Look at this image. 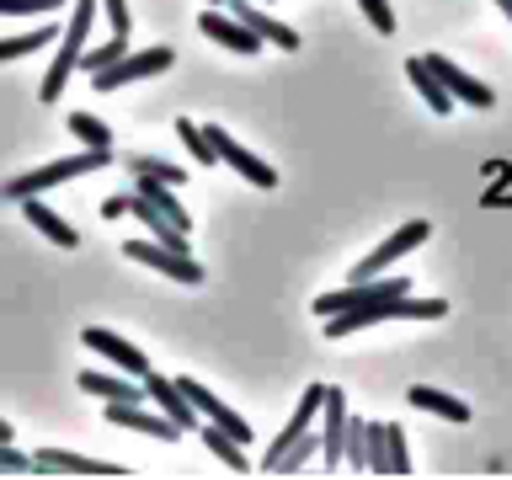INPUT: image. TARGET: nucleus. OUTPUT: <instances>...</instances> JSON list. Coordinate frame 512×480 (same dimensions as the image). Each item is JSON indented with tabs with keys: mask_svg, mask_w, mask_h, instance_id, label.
<instances>
[{
	"mask_svg": "<svg viewBox=\"0 0 512 480\" xmlns=\"http://www.w3.org/2000/svg\"><path fill=\"white\" fill-rule=\"evenodd\" d=\"M448 304L443 299H411V294H395V299H374V304H358V310H342V315H326V336L342 342V336L363 331V326H384V320H443Z\"/></svg>",
	"mask_w": 512,
	"mask_h": 480,
	"instance_id": "1",
	"label": "nucleus"
},
{
	"mask_svg": "<svg viewBox=\"0 0 512 480\" xmlns=\"http://www.w3.org/2000/svg\"><path fill=\"white\" fill-rule=\"evenodd\" d=\"M112 166V150H91L86 144V155H64V160H43L38 171H27V176H11L6 187H0V198H38V192L48 187H59V182H75V176H86V171H102Z\"/></svg>",
	"mask_w": 512,
	"mask_h": 480,
	"instance_id": "2",
	"label": "nucleus"
},
{
	"mask_svg": "<svg viewBox=\"0 0 512 480\" xmlns=\"http://www.w3.org/2000/svg\"><path fill=\"white\" fill-rule=\"evenodd\" d=\"M91 27H96V0H75L70 22H64V43H59V54H54V64H48V75H43L38 102H59V96H64V86H70L75 59H80V48H86V32Z\"/></svg>",
	"mask_w": 512,
	"mask_h": 480,
	"instance_id": "3",
	"label": "nucleus"
},
{
	"mask_svg": "<svg viewBox=\"0 0 512 480\" xmlns=\"http://www.w3.org/2000/svg\"><path fill=\"white\" fill-rule=\"evenodd\" d=\"M395 294H411V278H352L336 294H320L315 315H342V310H358V304H374V299H395Z\"/></svg>",
	"mask_w": 512,
	"mask_h": 480,
	"instance_id": "4",
	"label": "nucleus"
},
{
	"mask_svg": "<svg viewBox=\"0 0 512 480\" xmlns=\"http://www.w3.org/2000/svg\"><path fill=\"white\" fill-rule=\"evenodd\" d=\"M171 48L160 43V48H139V54H123V59H112L107 70H96L91 75V86L96 91H118V86H128V80H150V75H160V70H171Z\"/></svg>",
	"mask_w": 512,
	"mask_h": 480,
	"instance_id": "5",
	"label": "nucleus"
},
{
	"mask_svg": "<svg viewBox=\"0 0 512 480\" xmlns=\"http://www.w3.org/2000/svg\"><path fill=\"white\" fill-rule=\"evenodd\" d=\"M123 256H128V262H144V267H155L160 278H171V283H203V267L192 262L187 251H171V246H160V240H123Z\"/></svg>",
	"mask_w": 512,
	"mask_h": 480,
	"instance_id": "6",
	"label": "nucleus"
},
{
	"mask_svg": "<svg viewBox=\"0 0 512 480\" xmlns=\"http://www.w3.org/2000/svg\"><path fill=\"white\" fill-rule=\"evenodd\" d=\"M203 134H208V144H214V155H219V160H224V166H230V171H240V176H246L251 187H278V171H272L262 155H251L246 144H235V139H230V128L208 123Z\"/></svg>",
	"mask_w": 512,
	"mask_h": 480,
	"instance_id": "7",
	"label": "nucleus"
},
{
	"mask_svg": "<svg viewBox=\"0 0 512 480\" xmlns=\"http://www.w3.org/2000/svg\"><path fill=\"white\" fill-rule=\"evenodd\" d=\"M342 438H347V395L326 384V395H320V464L331 475H342Z\"/></svg>",
	"mask_w": 512,
	"mask_h": 480,
	"instance_id": "8",
	"label": "nucleus"
},
{
	"mask_svg": "<svg viewBox=\"0 0 512 480\" xmlns=\"http://www.w3.org/2000/svg\"><path fill=\"white\" fill-rule=\"evenodd\" d=\"M368 475H411L406 427H400V422H374V443H368Z\"/></svg>",
	"mask_w": 512,
	"mask_h": 480,
	"instance_id": "9",
	"label": "nucleus"
},
{
	"mask_svg": "<svg viewBox=\"0 0 512 480\" xmlns=\"http://www.w3.org/2000/svg\"><path fill=\"white\" fill-rule=\"evenodd\" d=\"M176 384H182V395L192 400V411H198L203 422H214L219 432H230L235 443H251V422H246L240 411H230V406H224V400H219L214 390H203L198 379H176Z\"/></svg>",
	"mask_w": 512,
	"mask_h": 480,
	"instance_id": "10",
	"label": "nucleus"
},
{
	"mask_svg": "<svg viewBox=\"0 0 512 480\" xmlns=\"http://www.w3.org/2000/svg\"><path fill=\"white\" fill-rule=\"evenodd\" d=\"M422 64L432 75H438V86L454 96V102H470V107H491L496 102V91L491 86H480V80L470 75V70H459L454 59H443V54H422Z\"/></svg>",
	"mask_w": 512,
	"mask_h": 480,
	"instance_id": "11",
	"label": "nucleus"
},
{
	"mask_svg": "<svg viewBox=\"0 0 512 480\" xmlns=\"http://www.w3.org/2000/svg\"><path fill=\"white\" fill-rule=\"evenodd\" d=\"M427 235H432V224H427V219H411V224H400V230H395L390 240H384L379 251H368V256H363L352 278H379L384 267H390V262H400V256H406V251H416V246H422Z\"/></svg>",
	"mask_w": 512,
	"mask_h": 480,
	"instance_id": "12",
	"label": "nucleus"
},
{
	"mask_svg": "<svg viewBox=\"0 0 512 480\" xmlns=\"http://www.w3.org/2000/svg\"><path fill=\"white\" fill-rule=\"evenodd\" d=\"M144 400H155L160 416H171V422L182 427V432H192V427L203 422V416L192 411V400L182 395V384L166 379V374H155V368H144Z\"/></svg>",
	"mask_w": 512,
	"mask_h": 480,
	"instance_id": "13",
	"label": "nucleus"
},
{
	"mask_svg": "<svg viewBox=\"0 0 512 480\" xmlns=\"http://www.w3.org/2000/svg\"><path fill=\"white\" fill-rule=\"evenodd\" d=\"M80 342H86L91 352H102V358L112 363V368H123V374H134V379H144V368H150V358L134 347V342H123V336H112L107 326H86L80 331Z\"/></svg>",
	"mask_w": 512,
	"mask_h": 480,
	"instance_id": "14",
	"label": "nucleus"
},
{
	"mask_svg": "<svg viewBox=\"0 0 512 480\" xmlns=\"http://www.w3.org/2000/svg\"><path fill=\"white\" fill-rule=\"evenodd\" d=\"M198 27H203L208 43H224L230 54H256V48H262V38H256L246 22H235V16L219 11V6H208V11L198 16Z\"/></svg>",
	"mask_w": 512,
	"mask_h": 480,
	"instance_id": "15",
	"label": "nucleus"
},
{
	"mask_svg": "<svg viewBox=\"0 0 512 480\" xmlns=\"http://www.w3.org/2000/svg\"><path fill=\"white\" fill-rule=\"evenodd\" d=\"M107 422L112 427H134V432H150V438H182V427L171 422V416H160V411H144V400H107Z\"/></svg>",
	"mask_w": 512,
	"mask_h": 480,
	"instance_id": "16",
	"label": "nucleus"
},
{
	"mask_svg": "<svg viewBox=\"0 0 512 480\" xmlns=\"http://www.w3.org/2000/svg\"><path fill=\"white\" fill-rule=\"evenodd\" d=\"M32 470H38V475H123V464L64 454V448H38V454H32Z\"/></svg>",
	"mask_w": 512,
	"mask_h": 480,
	"instance_id": "17",
	"label": "nucleus"
},
{
	"mask_svg": "<svg viewBox=\"0 0 512 480\" xmlns=\"http://www.w3.org/2000/svg\"><path fill=\"white\" fill-rule=\"evenodd\" d=\"M320 395H326V384H310V390L299 395V411L288 416V427L278 432V438H272V448H267V454H262V470H267V464H272V459L283 454V448H294V443L304 438V432L315 427V416H320Z\"/></svg>",
	"mask_w": 512,
	"mask_h": 480,
	"instance_id": "18",
	"label": "nucleus"
},
{
	"mask_svg": "<svg viewBox=\"0 0 512 480\" xmlns=\"http://www.w3.org/2000/svg\"><path fill=\"white\" fill-rule=\"evenodd\" d=\"M224 6H230L235 22H246L262 43H278V48H288V54L299 48V32H294V27H283V22H272V16H267V11H256L251 0H224Z\"/></svg>",
	"mask_w": 512,
	"mask_h": 480,
	"instance_id": "19",
	"label": "nucleus"
},
{
	"mask_svg": "<svg viewBox=\"0 0 512 480\" xmlns=\"http://www.w3.org/2000/svg\"><path fill=\"white\" fill-rule=\"evenodd\" d=\"M80 390L86 395H102V400H128V406H134V400H144V379H118V374H102V368H80Z\"/></svg>",
	"mask_w": 512,
	"mask_h": 480,
	"instance_id": "20",
	"label": "nucleus"
},
{
	"mask_svg": "<svg viewBox=\"0 0 512 480\" xmlns=\"http://www.w3.org/2000/svg\"><path fill=\"white\" fill-rule=\"evenodd\" d=\"M22 214H27V224H32V230H38V235H48L54 246H64V251H75V246H80L75 224H64V219H59L48 203H38V198H22Z\"/></svg>",
	"mask_w": 512,
	"mask_h": 480,
	"instance_id": "21",
	"label": "nucleus"
},
{
	"mask_svg": "<svg viewBox=\"0 0 512 480\" xmlns=\"http://www.w3.org/2000/svg\"><path fill=\"white\" fill-rule=\"evenodd\" d=\"M411 406L416 411H432V416H443V422H470V406H464L459 395H448V390H432V384H411Z\"/></svg>",
	"mask_w": 512,
	"mask_h": 480,
	"instance_id": "22",
	"label": "nucleus"
},
{
	"mask_svg": "<svg viewBox=\"0 0 512 480\" xmlns=\"http://www.w3.org/2000/svg\"><path fill=\"white\" fill-rule=\"evenodd\" d=\"M198 432H203V448L214 454L224 470H235V475H251V459H246V443H235L230 432H219L214 422H198Z\"/></svg>",
	"mask_w": 512,
	"mask_h": 480,
	"instance_id": "23",
	"label": "nucleus"
},
{
	"mask_svg": "<svg viewBox=\"0 0 512 480\" xmlns=\"http://www.w3.org/2000/svg\"><path fill=\"white\" fill-rule=\"evenodd\" d=\"M134 192H144V198H150V203L160 208V214H166V219L176 224V230H192V219H187V208H182V203H176V198H171V192H176L171 182H155V176H134Z\"/></svg>",
	"mask_w": 512,
	"mask_h": 480,
	"instance_id": "24",
	"label": "nucleus"
},
{
	"mask_svg": "<svg viewBox=\"0 0 512 480\" xmlns=\"http://www.w3.org/2000/svg\"><path fill=\"white\" fill-rule=\"evenodd\" d=\"M368 443H374V422L347 416V438H342V464L352 475H368Z\"/></svg>",
	"mask_w": 512,
	"mask_h": 480,
	"instance_id": "25",
	"label": "nucleus"
},
{
	"mask_svg": "<svg viewBox=\"0 0 512 480\" xmlns=\"http://www.w3.org/2000/svg\"><path fill=\"white\" fill-rule=\"evenodd\" d=\"M123 166H128V176H155V182H171V187L187 182V166H176L166 155H123Z\"/></svg>",
	"mask_w": 512,
	"mask_h": 480,
	"instance_id": "26",
	"label": "nucleus"
},
{
	"mask_svg": "<svg viewBox=\"0 0 512 480\" xmlns=\"http://www.w3.org/2000/svg\"><path fill=\"white\" fill-rule=\"evenodd\" d=\"M406 75H411V86L427 96V107H432V112H454V96H448V91L438 86V75H432L427 64H422V54L406 59Z\"/></svg>",
	"mask_w": 512,
	"mask_h": 480,
	"instance_id": "27",
	"label": "nucleus"
},
{
	"mask_svg": "<svg viewBox=\"0 0 512 480\" xmlns=\"http://www.w3.org/2000/svg\"><path fill=\"white\" fill-rule=\"evenodd\" d=\"M54 32H59V27H32V32H16V38H0V64L38 54V48H48V43H54Z\"/></svg>",
	"mask_w": 512,
	"mask_h": 480,
	"instance_id": "28",
	"label": "nucleus"
},
{
	"mask_svg": "<svg viewBox=\"0 0 512 480\" xmlns=\"http://www.w3.org/2000/svg\"><path fill=\"white\" fill-rule=\"evenodd\" d=\"M70 134H75L80 144H91V150H112V128L96 118V112H86V107L70 112Z\"/></svg>",
	"mask_w": 512,
	"mask_h": 480,
	"instance_id": "29",
	"label": "nucleus"
},
{
	"mask_svg": "<svg viewBox=\"0 0 512 480\" xmlns=\"http://www.w3.org/2000/svg\"><path fill=\"white\" fill-rule=\"evenodd\" d=\"M128 54V32H112V38L102 43V48H80V59H75V70H107L112 59H123Z\"/></svg>",
	"mask_w": 512,
	"mask_h": 480,
	"instance_id": "30",
	"label": "nucleus"
},
{
	"mask_svg": "<svg viewBox=\"0 0 512 480\" xmlns=\"http://www.w3.org/2000/svg\"><path fill=\"white\" fill-rule=\"evenodd\" d=\"M176 139H182V144H187V155H192V160H198V166H214V160H219V155H214V144H208V134H203V128H198V123H187V118H176Z\"/></svg>",
	"mask_w": 512,
	"mask_h": 480,
	"instance_id": "31",
	"label": "nucleus"
},
{
	"mask_svg": "<svg viewBox=\"0 0 512 480\" xmlns=\"http://www.w3.org/2000/svg\"><path fill=\"white\" fill-rule=\"evenodd\" d=\"M358 6H363V16H368V27L390 38V32H395V11H390V0H358Z\"/></svg>",
	"mask_w": 512,
	"mask_h": 480,
	"instance_id": "32",
	"label": "nucleus"
},
{
	"mask_svg": "<svg viewBox=\"0 0 512 480\" xmlns=\"http://www.w3.org/2000/svg\"><path fill=\"white\" fill-rule=\"evenodd\" d=\"M59 6L64 0H0V16H48Z\"/></svg>",
	"mask_w": 512,
	"mask_h": 480,
	"instance_id": "33",
	"label": "nucleus"
},
{
	"mask_svg": "<svg viewBox=\"0 0 512 480\" xmlns=\"http://www.w3.org/2000/svg\"><path fill=\"white\" fill-rule=\"evenodd\" d=\"M107 11V27L112 32H134V16H128V0H96Z\"/></svg>",
	"mask_w": 512,
	"mask_h": 480,
	"instance_id": "34",
	"label": "nucleus"
},
{
	"mask_svg": "<svg viewBox=\"0 0 512 480\" xmlns=\"http://www.w3.org/2000/svg\"><path fill=\"white\" fill-rule=\"evenodd\" d=\"M32 470V454H16L11 443H0V475H27Z\"/></svg>",
	"mask_w": 512,
	"mask_h": 480,
	"instance_id": "35",
	"label": "nucleus"
},
{
	"mask_svg": "<svg viewBox=\"0 0 512 480\" xmlns=\"http://www.w3.org/2000/svg\"><path fill=\"white\" fill-rule=\"evenodd\" d=\"M123 214H128V192H112L102 203V219H123Z\"/></svg>",
	"mask_w": 512,
	"mask_h": 480,
	"instance_id": "36",
	"label": "nucleus"
},
{
	"mask_svg": "<svg viewBox=\"0 0 512 480\" xmlns=\"http://www.w3.org/2000/svg\"><path fill=\"white\" fill-rule=\"evenodd\" d=\"M0 443H11V422H6V416H0Z\"/></svg>",
	"mask_w": 512,
	"mask_h": 480,
	"instance_id": "37",
	"label": "nucleus"
},
{
	"mask_svg": "<svg viewBox=\"0 0 512 480\" xmlns=\"http://www.w3.org/2000/svg\"><path fill=\"white\" fill-rule=\"evenodd\" d=\"M208 6H224V0H208Z\"/></svg>",
	"mask_w": 512,
	"mask_h": 480,
	"instance_id": "38",
	"label": "nucleus"
}]
</instances>
